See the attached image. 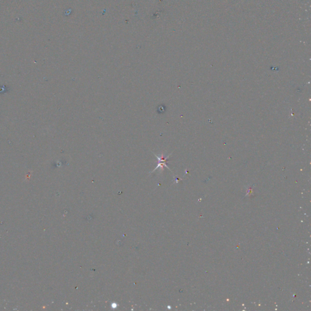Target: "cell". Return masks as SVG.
Here are the masks:
<instances>
[{
	"label": "cell",
	"instance_id": "cell-1",
	"mask_svg": "<svg viewBox=\"0 0 311 311\" xmlns=\"http://www.w3.org/2000/svg\"><path fill=\"white\" fill-rule=\"evenodd\" d=\"M153 154H154V155H155V156L156 157L157 159L159 161V162H158V166H157V167H156V168L153 170V171L156 170H157L159 167H163V166L166 167L167 168H169L167 167V165H166V161L168 159V158H169L170 155H169V156H168V157H167V158H163V156L162 154L161 156H158V155H156V154H154V153H153Z\"/></svg>",
	"mask_w": 311,
	"mask_h": 311
}]
</instances>
